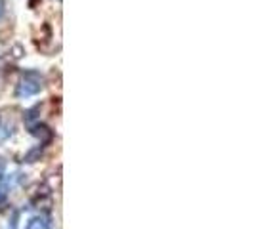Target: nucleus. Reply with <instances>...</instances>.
<instances>
[{"label": "nucleus", "mask_w": 254, "mask_h": 229, "mask_svg": "<svg viewBox=\"0 0 254 229\" xmlns=\"http://www.w3.org/2000/svg\"><path fill=\"white\" fill-rule=\"evenodd\" d=\"M42 90V78L36 71H29L21 82L17 84V90H16V96L17 98H31V96H36L38 92Z\"/></svg>", "instance_id": "nucleus-1"}, {"label": "nucleus", "mask_w": 254, "mask_h": 229, "mask_svg": "<svg viewBox=\"0 0 254 229\" xmlns=\"http://www.w3.org/2000/svg\"><path fill=\"white\" fill-rule=\"evenodd\" d=\"M31 134L36 136L42 143H46V141L52 139V130H50L48 126H44V124H34V126H31Z\"/></svg>", "instance_id": "nucleus-2"}, {"label": "nucleus", "mask_w": 254, "mask_h": 229, "mask_svg": "<svg viewBox=\"0 0 254 229\" xmlns=\"http://www.w3.org/2000/svg\"><path fill=\"white\" fill-rule=\"evenodd\" d=\"M48 226H50L48 218H44V216H34V218H31V220L27 222V228L25 229H48Z\"/></svg>", "instance_id": "nucleus-3"}, {"label": "nucleus", "mask_w": 254, "mask_h": 229, "mask_svg": "<svg viewBox=\"0 0 254 229\" xmlns=\"http://www.w3.org/2000/svg\"><path fill=\"white\" fill-rule=\"evenodd\" d=\"M40 153H42V149H40V147H36V149L29 151V153L25 155V163H34V161H36V157H40Z\"/></svg>", "instance_id": "nucleus-4"}, {"label": "nucleus", "mask_w": 254, "mask_h": 229, "mask_svg": "<svg viewBox=\"0 0 254 229\" xmlns=\"http://www.w3.org/2000/svg\"><path fill=\"white\" fill-rule=\"evenodd\" d=\"M17 222H19V212H14L12 214V220L8 224V229H17Z\"/></svg>", "instance_id": "nucleus-5"}, {"label": "nucleus", "mask_w": 254, "mask_h": 229, "mask_svg": "<svg viewBox=\"0 0 254 229\" xmlns=\"http://www.w3.org/2000/svg\"><path fill=\"white\" fill-rule=\"evenodd\" d=\"M2 15H4V2L0 0V17H2Z\"/></svg>", "instance_id": "nucleus-6"}, {"label": "nucleus", "mask_w": 254, "mask_h": 229, "mask_svg": "<svg viewBox=\"0 0 254 229\" xmlns=\"http://www.w3.org/2000/svg\"><path fill=\"white\" fill-rule=\"evenodd\" d=\"M4 198H6V191H2V189H0V202H2Z\"/></svg>", "instance_id": "nucleus-7"}]
</instances>
